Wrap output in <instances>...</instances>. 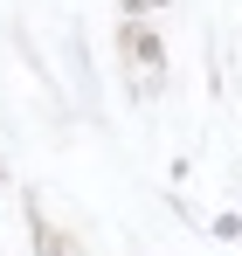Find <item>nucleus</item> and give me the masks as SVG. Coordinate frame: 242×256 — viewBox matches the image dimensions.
<instances>
[{"label":"nucleus","instance_id":"obj_1","mask_svg":"<svg viewBox=\"0 0 242 256\" xmlns=\"http://www.w3.org/2000/svg\"><path fill=\"white\" fill-rule=\"evenodd\" d=\"M124 48H132V62H138V70H160V62H166L152 28H124Z\"/></svg>","mask_w":242,"mask_h":256},{"label":"nucleus","instance_id":"obj_2","mask_svg":"<svg viewBox=\"0 0 242 256\" xmlns=\"http://www.w3.org/2000/svg\"><path fill=\"white\" fill-rule=\"evenodd\" d=\"M124 7H132V14H160L166 0H124Z\"/></svg>","mask_w":242,"mask_h":256}]
</instances>
